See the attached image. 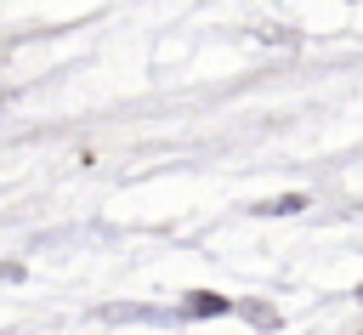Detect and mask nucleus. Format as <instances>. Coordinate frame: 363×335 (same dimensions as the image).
I'll list each match as a JSON object with an SVG mask.
<instances>
[{"label":"nucleus","mask_w":363,"mask_h":335,"mask_svg":"<svg viewBox=\"0 0 363 335\" xmlns=\"http://www.w3.org/2000/svg\"><path fill=\"white\" fill-rule=\"evenodd\" d=\"M182 312H187V318H221V312H233V301L216 295V290H193V295L182 301Z\"/></svg>","instance_id":"1"},{"label":"nucleus","mask_w":363,"mask_h":335,"mask_svg":"<svg viewBox=\"0 0 363 335\" xmlns=\"http://www.w3.org/2000/svg\"><path fill=\"white\" fill-rule=\"evenodd\" d=\"M295 210H306L301 193H295V199H272V204H261V216H295Z\"/></svg>","instance_id":"2"}]
</instances>
